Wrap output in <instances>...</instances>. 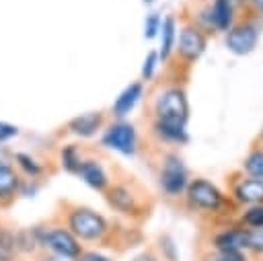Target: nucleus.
Returning a JSON list of instances; mask_svg holds the SVG:
<instances>
[{
	"label": "nucleus",
	"instance_id": "1",
	"mask_svg": "<svg viewBox=\"0 0 263 261\" xmlns=\"http://www.w3.org/2000/svg\"><path fill=\"white\" fill-rule=\"evenodd\" d=\"M187 99L179 88L164 90L156 101V113L158 121L173 123V125H185L187 121Z\"/></svg>",
	"mask_w": 263,
	"mask_h": 261
},
{
	"label": "nucleus",
	"instance_id": "2",
	"mask_svg": "<svg viewBox=\"0 0 263 261\" xmlns=\"http://www.w3.org/2000/svg\"><path fill=\"white\" fill-rule=\"evenodd\" d=\"M70 228L80 238H99L107 230V224L99 214L90 210H76L70 216Z\"/></svg>",
	"mask_w": 263,
	"mask_h": 261
},
{
	"label": "nucleus",
	"instance_id": "3",
	"mask_svg": "<svg viewBox=\"0 0 263 261\" xmlns=\"http://www.w3.org/2000/svg\"><path fill=\"white\" fill-rule=\"evenodd\" d=\"M187 195H189V201L197 208H203V210H216L220 203H222V195L220 191L216 189V185H212L210 181L205 179H195L189 189H187Z\"/></svg>",
	"mask_w": 263,
	"mask_h": 261
},
{
	"label": "nucleus",
	"instance_id": "4",
	"mask_svg": "<svg viewBox=\"0 0 263 261\" xmlns=\"http://www.w3.org/2000/svg\"><path fill=\"white\" fill-rule=\"evenodd\" d=\"M103 144L117 150V152H123V154H132L134 152V146H136V134H134V127L127 125V123H117V125H111L107 129V134L103 136Z\"/></svg>",
	"mask_w": 263,
	"mask_h": 261
},
{
	"label": "nucleus",
	"instance_id": "5",
	"mask_svg": "<svg viewBox=\"0 0 263 261\" xmlns=\"http://www.w3.org/2000/svg\"><path fill=\"white\" fill-rule=\"evenodd\" d=\"M43 245L49 247L53 253H58L60 257H66V259H74L78 257L80 253V247L76 243V238L68 232V230H62V228H55V230H49L45 236H43Z\"/></svg>",
	"mask_w": 263,
	"mask_h": 261
},
{
	"label": "nucleus",
	"instance_id": "6",
	"mask_svg": "<svg viewBox=\"0 0 263 261\" xmlns=\"http://www.w3.org/2000/svg\"><path fill=\"white\" fill-rule=\"evenodd\" d=\"M185 183H187V173H185L181 160L175 158V156H168L166 162H164V169L160 173V185H162V189L166 193L175 195V193L183 191Z\"/></svg>",
	"mask_w": 263,
	"mask_h": 261
},
{
	"label": "nucleus",
	"instance_id": "7",
	"mask_svg": "<svg viewBox=\"0 0 263 261\" xmlns=\"http://www.w3.org/2000/svg\"><path fill=\"white\" fill-rule=\"evenodd\" d=\"M257 43V31L251 25H240L234 27L228 35H226V45L230 51L234 53H249Z\"/></svg>",
	"mask_w": 263,
	"mask_h": 261
},
{
	"label": "nucleus",
	"instance_id": "8",
	"mask_svg": "<svg viewBox=\"0 0 263 261\" xmlns=\"http://www.w3.org/2000/svg\"><path fill=\"white\" fill-rule=\"evenodd\" d=\"M205 47V39L203 35L197 31V29H183L181 31V37H179V51L185 60H195Z\"/></svg>",
	"mask_w": 263,
	"mask_h": 261
},
{
	"label": "nucleus",
	"instance_id": "9",
	"mask_svg": "<svg viewBox=\"0 0 263 261\" xmlns=\"http://www.w3.org/2000/svg\"><path fill=\"white\" fill-rule=\"evenodd\" d=\"M247 236H249V230H226L216 236V247L220 251L240 253V249H247Z\"/></svg>",
	"mask_w": 263,
	"mask_h": 261
},
{
	"label": "nucleus",
	"instance_id": "10",
	"mask_svg": "<svg viewBox=\"0 0 263 261\" xmlns=\"http://www.w3.org/2000/svg\"><path fill=\"white\" fill-rule=\"evenodd\" d=\"M236 197L247 203H261L263 201V179H247L238 183Z\"/></svg>",
	"mask_w": 263,
	"mask_h": 261
},
{
	"label": "nucleus",
	"instance_id": "11",
	"mask_svg": "<svg viewBox=\"0 0 263 261\" xmlns=\"http://www.w3.org/2000/svg\"><path fill=\"white\" fill-rule=\"evenodd\" d=\"M101 121H103L101 113H84V115H80V117H74V119L68 123V127H70L74 134H78V136H92V134L99 129Z\"/></svg>",
	"mask_w": 263,
	"mask_h": 261
},
{
	"label": "nucleus",
	"instance_id": "12",
	"mask_svg": "<svg viewBox=\"0 0 263 261\" xmlns=\"http://www.w3.org/2000/svg\"><path fill=\"white\" fill-rule=\"evenodd\" d=\"M140 95H142V86H140L138 82L129 84V86L117 97V101H115V105H113V113L119 115V117L125 115V113H129L132 107L136 105V101L140 99Z\"/></svg>",
	"mask_w": 263,
	"mask_h": 261
},
{
	"label": "nucleus",
	"instance_id": "13",
	"mask_svg": "<svg viewBox=\"0 0 263 261\" xmlns=\"http://www.w3.org/2000/svg\"><path fill=\"white\" fill-rule=\"evenodd\" d=\"M78 173H80V177H82L90 187H95V189H103L105 183H107V177H105L101 164L95 162V160H84V162L80 164V171H78Z\"/></svg>",
	"mask_w": 263,
	"mask_h": 261
},
{
	"label": "nucleus",
	"instance_id": "14",
	"mask_svg": "<svg viewBox=\"0 0 263 261\" xmlns=\"http://www.w3.org/2000/svg\"><path fill=\"white\" fill-rule=\"evenodd\" d=\"M210 16H212V23L218 29L226 31L230 27V23H232V2L230 0H216L214 6H212V14Z\"/></svg>",
	"mask_w": 263,
	"mask_h": 261
},
{
	"label": "nucleus",
	"instance_id": "15",
	"mask_svg": "<svg viewBox=\"0 0 263 261\" xmlns=\"http://www.w3.org/2000/svg\"><path fill=\"white\" fill-rule=\"evenodd\" d=\"M109 201L113 208L121 210V212H132L134 210V197L125 187H113L109 191Z\"/></svg>",
	"mask_w": 263,
	"mask_h": 261
},
{
	"label": "nucleus",
	"instance_id": "16",
	"mask_svg": "<svg viewBox=\"0 0 263 261\" xmlns=\"http://www.w3.org/2000/svg\"><path fill=\"white\" fill-rule=\"evenodd\" d=\"M156 132L164 138V140H173V142H187V134H185V125H173V123H156Z\"/></svg>",
	"mask_w": 263,
	"mask_h": 261
},
{
	"label": "nucleus",
	"instance_id": "17",
	"mask_svg": "<svg viewBox=\"0 0 263 261\" xmlns=\"http://www.w3.org/2000/svg\"><path fill=\"white\" fill-rule=\"evenodd\" d=\"M16 175L12 169H8L6 164H0V197H8L12 195V191L16 189Z\"/></svg>",
	"mask_w": 263,
	"mask_h": 261
},
{
	"label": "nucleus",
	"instance_id": "18",
	"mask_svg": "<svg viewBox=\"0 0 263 261\" xmlns=\"http://www.w3.org/2000/svg\"><path fill=\"white\" fill-rule=\"evenodd\" d=\"M173 39H175V21L173 18H164L162 23V58H166L173 49Z\"/></svg>",
	"mask_w": 263,
	"mask_h": 261
},
{
	"label": "nucleus",
	"instance_id": "19",
	"mask_svg": "<svg viewBox=\"0 0 263 261\" xmlns=\"http://www.w3.org/2000/svg\"><path fill=\"white\" fill-rule=\"evenodd\" d=\"M245 169H247L255 179H263V152H253V154L247 158Z\"/></svg>",
	"mask_w": 263,
	"mask_h": 261
},
{
	"label": "nucleus",
	"instance_id": "20",
	"mask_svg": "<svg viewBox=\"0 0 263 261\" xmlns=\"http://www.w3.org/2000/svg\"><path fill=\"white\" fill-rule=\"evenodd\" d=\"M245 224L251 228H263V206L255 203L247 214H245Z\"/></svg>",
	"mask_w": 263,
	"mask_h": 261
},
{
	"label": "nucleus",
	"instance_id": "21",
	"mask_svg": "<svg viewBox=\"0 0 263 261\" xmlns=\"http://www.w3.org/2000/svg\"><path fill=\"white\" fill-rule=\"evenodd\" d=\"M62 160H64V166L68 169V171H80V158L76 156V150H74V146H68L64 152H62Z\"/></svg>",
	"mask_w": 263,
	"mask_h": 261
},
{
	"label": "nucleus",
	"instance_id": "22",
	"mask_svg": "<svg viewBox=\"0 0 263 261\" xmlns=\"http://www.w3.org/2000/svg\"><path fill=\"white\" fill-rule=\"evenodd\" d=\"M247 249H253V251H263V228H253L249 230V236H247Z\"/></svg>",
	"mask_w": 263,
	"mask_h": 261
},
{
	"label": "nucleus",
	"instance_id": "23",
	"mask_svg": "<svg viewBox=\"0 0 263 261\" xmlns=\"http://www.w3.org/2000/svg\"><path fill=\"white\" fill-rule=\"evenodd\" d=\"M154 66H156V53H154V51H150V53H148V58H146V62H144L142 76H144V78H150V76H152V72H154Z\"/></svg>",
	"mask_w": 263,
	"mask_h": 261
},
{
	"label": "nucleus",
	"instance_id": "24",
	"mask_svg": "<svg viewBox=\"0 0 263 261\" xmlns=\"http://www.w3.org/2000/svg\"><path fill=\"white\" fill-rule=\"evenodd\" d=\"M16 160L21 162V166H23L27 173H33V175H35V173H39V166H37L29 156H25V154H16Z\"/></svg>",
	"mask_w": 263,
	"mask_h": 261
},
{
	"label": "nucleus",
	"instance_id": "25",
	"mask_svg": "<svg viewBox=\"0 0 263 261\" xmlns=\"http://www.w3.org/2000/svg\"><path fill=\"white\" fill-rule=\"evenodd\" d=\"M212 261H245V259H242V255L236 253V251H220V255L214 257Z\"/></svg>",
	"mask_w": 263,
	"mask_h": 261
},
{
	"label": "nucleus",
	"instance_id": "26",
	"mask_svg": "<svg viewBox=\"0 0 263 261\" xmlns=\"http://www.w3.org/2000/svg\"><path fill=\"white\" fill-rule=\"evenodd\" d=\"M16 134H18V132H16L14 125H8V123H2V121H0V142L12 138V136H16Z\"/></svg>",
	"mask_w": 263,
	"mask_h": 261
},
{
	"label": "nucleus",
	"instance_id": "27",
	"mask_svg": "<svg viewBox=\"0 0 263 261\" xmlns=\"http://www.w3.org/2000/svg\"><path fill=\"white\" fill-rule=\"evenodd\" d=\"M156 29H158V16L152 14V16L148 18V23H146V37H154Z\"/></svg>",
	"mask_w": 263,
	"mask_h": 261
},
{
	"label": "nucleus",
	"instance_id": "28",
	"mask_svg": "<svg viewBox=\"0 0 263 261\" xmlns=\"http://www.w3.org/2000/svg\"><path fill=\"white\" fill-rule=\"evenodd\" d=\"M80 261H109V259L103 257V255H99V253H84Z\"/></svg>",
	"mask_w": 263,
	"mask_h": 261
},
{
	"label": "nucleus",
	"instance_id": "29",
	"mask_svg": "<svg viewBox=\"0 0 263 261\" xmlns=\"http://www.w3.org/2000/svg\"><path fill=\"white\" fill-rule=\"evenodd\" d=\"M134 261H156V259H154L150 253H142V255H138Z\"/></svg>",
	"mask_w": 263,
	"mask_h": 261
},
{
	"label": "nucleus",
	"instance_id": "30",
	"mask_svg": "<svg viewBox=\"0 0 263 261\" xmlns=\"http://www.w3.org/2000/svg\"><path fill=\"white\" fill-rule=\"evenodd\" d=\"M253 2V6L259 10V12H263V0H251Z\"/></svg>",
	"mask_w": 263,
	"mask_h": 261
},
{
	"label": "nucleus",
	"instance_id": "31",
	"mask_svg": "<svg viewBox=\"0 0 263 261\" xmlns=\"http://www.w3.org/2000/svg\"><path fill=\"white\" fill-rule=\"evenodd\" d=\"M49 261H68L66 257H60V259H49Z\"/></svg>",
	"mask_w": 263,
	"mask_h": 261
},
{
	"label": "nucleus",
	"instance_id": "32",
	"mask_svg": "<svg viewBox=\"0 0 263 261\" xmlns=\"http://www.w3.org/2000/svg\"><path fill=\"white\" fill-rule=\"evenodd\" d=\"M6 259H8V257H4V255L0 253V261H6Z\"/></svg>",
	"mask_w": 263,
	"mask_h": 261
}]
</instances>
